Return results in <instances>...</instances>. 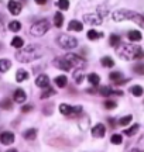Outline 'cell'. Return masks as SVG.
Wrapping results in <instances>:
<instances>
[{
  "instance_id": "cell-1",
  "label": "cell",
  "mask_w": 144,
  "mask_h": 152,
  "mask_svg": "<svg viewBox=\"0 0 144 152\" xmlns=\"http://www.w3.org/2000/svg\"><path fill=\"white\" fill-rule=\"evenodd\" d=\"M117 55L126 61L141 59L144 58V51L141 47L134 45V44H120L116 49Z\"/></svg>"
},
{
  "instance_id": "cell-2",
  "label": "cell",
  "mask_w": 144,
  "mask_h": 152,
  "mask_svg": "<svg viewBox=\"0 0 144 152\" xmlns=\"http://www.w3.org/2000/svg\"><path fill=\"white\" fill-rule=\"evenodd\" d=\"M112 18L115 21H124V20H132L134 21L139 27L144 28V16L136 13V11H132V10H127V9H122V10H116L113 11L112 14Z\"/></svg>"
},
{
  "instance_id": "cell-3",
  "label": "cell",
  "mask_w": 144,
  "mask_h": 152,
  "mask_svg": "<svg viewBox=\"0 0 144 152\" xmlns=\"http://www.w3.org/2000/svg\"><path fill=\"white\" fill-rule=\"evenodd\" d=\"M41 55H43V51L40 49L38 45H28L26 48H20V51H17L16 58L18 62L27 64V62L41 58Z\"/></svg>"
},
{
  "instance_id": "cell-4",
  "label": "cell",
  "mask_w": 144,
  "mask_h": 152,
  "mask_svg": "<svg viewBox=\"0 0 144 152\" xmlns=\"http://www.w3.org/2000/svg\"><path fill=\"white\" fill-rule=\"evenodd\" d=\"M48 30H50V21L44 18V20H38V21L34 23L30 28V33L34 37H43Z\"/></svg>"
},
{
  "instance_id": "cell-5",
  "label": "cell",
  "mask_w": 144,
  "mask_h": 152,
  "mask_svg": "<svg viewBox=\"0 0 144 152\" xmlns=\"http://www.w3.org/2000/svg\"><path fill=\"white\" fill-rule=\"evenodd\" d=\"M57 41H58V45L61 48H65V49H73V48H76V45H78L76 38L72 37V35H68V34H61Z\"/></svg>"
},
{
  "instance_id": "cell-6",
  "label": "cell",
  "mask_w": 144,
  "mask_h": 152,
  "mask_svg": "<svg viewBox=\"0 0 144 152\" xmlns=\"http://www.w3.org/2000/svg\"><path fill=\"white\" fill-rule=\"evenodd\" d=\"M65 59L69 62L71 68H76V69H83L86 66V61L81 58L79 55H75V54H67L65 55Z\"/></svg>"
},
{
  "instance_id": "cell-7",
  "label": "cell",
  "mask_w": 144,
  "mask_h": 152,
  "mask_svg": "<svg viewBox=\"0 0 144 152\" xmlns=\"http://www.w3.org/2000/svg\"><path fill=\"white\" fill-rule=\"evenodd\" d=\"M60 111H61L64 115H68V117H72V115H75V114L78 113H81L82 111V107L81 106H69V104H65V103H62L61 106H60Z\"/></svg>"
},
{
  "instance_id": "cell-8",
  "label": "cell",
  "mask_w": 144,
  "mask_h": 152,
  "mask_svg": "<svg viewBox=\"0 0 144 152\" xmlns=\"http://www.w3.org/2000/svg\"><path fill=\"white\" fill-rule=\"evenodd\" d=\"M54 65L58 68V69H61V71H71L72 68L71 65H69V62H68L67 59H65V56H60V58H57L55 61H54Z\"/></svg>"
},
{
  "instance_id": "cell-9",
  "label": "cell",
  "mask_w": 144,
  "mask_h": 152,
  "mask_svg": "<svg viewBox=\"0 0 144 152\" xmlns=\"http://www.w3.org/2000/svg\"><path fill=\"white\" fill-rule=\"evenodd\" d=\"M83 20H85V23H88L90 26H99V24H102L100 14H85Z\"/></svg>"
},
{
  "instance_id": "cell-10",
  "label": "cell",
  "mask_w": 144,
  "mask_h": 152,
  "mask_svg": "<svg viewBox=\"0 0 144 152\" xmlns=\"http://www.w3.org/2000/svg\"><path fill=\"white\" fill-rule=\"evenodd\" d=\"M0 142L3 144V145H10L14 142V134L10 132V131H4V132H1L0 134Z\"/></svg>"
},
{
  "instance_id": "cell-11",
  "label": "cell",
  "mask_w": 144,
  "mask_h": 152,
  "mask_svg": "<svg viewBox=\"0 0 144 152\" xmlns=\"http://www.w3.org/2000/svg\"><path fill=\"white\" fill-rule=\"evenodd\" d=\"M7 7H9V11H10L13 16H18V14L21 13V4H20L17 0H10Z\"/></svg>"
},
{
  "instance_id": "cell-12",
  "label": "cell",
  "mask_w": 144,
  "mask_h": 152,
  "mask_svg": "<svg viewBox=\"0 0 144 152\" xmlns=\"http://www.w3.org/2000/svg\"><path fill=\"white\" fill-rule=\"evenodd\" d=\"M105 134H106V128L103 124H96L92 128V135L95 138H102V137H105Z\"/></svg>"
},
{
  "instance_id": "cell-13",
  "label": "cell",
  "mask_w": 144,
  "mask_h": 152,
  "mask_svg": "<svg viewBox=\"0 0 144 152\" xmlns=\"http://www.w3.org/2000/svg\"><path fill=\"white\" fill-rule=\"evenodd\" d=\"M35 85L38 87H43V89H45V87L50 86V77L47 75H40L37 79H35Z\"/></svg>"
},
{
  "instance_id": "cell-14",
  "label": "cell",
  "mask_w": 144,
  "mask_h": 152,
  "mask_svg": "<svg viewBox=\"0 0 144 152\" xmlns=\"http://www.w3.org/2000/svg\"><path fill=\"white\" fill-rule=\"evenodd\" d=\"M13 99H14L16 103H24L26 99H27V94H26V92L23 89H17L14 94H13Z\"/></svg>"
},
{
  "instance_id": "cell-15",
  "label": "cell",
  "mask_w": 144,
  "mask_h": 152,
  "mask_svg": "<svg viewBox=\"0 0 144 152\" xmlns=\"http://www.w3.org/2000/svg\"><path fill=\"white\" fill-rule=\"evenodd\" d=\"M99 93L102 96H112V94H117V96H123V92L120 90H113L110 87H100L99 89Z\"/></svg>"
},
{
  "instance_id": "cell-16",
  "label": "cell",
  "mask_w": 144,
  "mask_h": 152,
  "mask_svg": "<svg viewBox=\"0 0 144 152\" xmlns=\"http://www.w3.org/2000/svg\"><path fill=\"white\" fill-rule=\"evenodd\" d=\"M68 30H69V31H82L83 24L81 21H78V20H72V21H69V24H68Z\"/></svg>"
},
{
  "instance_id": "cell-17",
  "label": "cell",
  "mask_w": 144,
  "mask_h": 152,
  "mask_svg": "<svg viewBox=\"0 0 144 152\" xmlns=\"http://www.w3.org/2000/svg\"><path fill=\"white\" fill-rule=\"evenodd\" d=\"M141 38H143V35H141V33L137 31V30H132V31H129V39H130V41H133V42H139V41H141Z\"/></svg>"
},
{
  "instance_id": "cell-18",
  "label": "cell",
  "mask_w": 144,
  "mask_h": 152,
  "mask_svg": "<svg viewBox=\"0 0 144 152\" xmlns=\"http://www.w3.org/2000/svg\"><path fill=\"white\" fill-rule=\"evenodd\" d=\"M54 24H55V27H62V24H64V16H62V13L60 11H57L55 14H54Z\"/></svg>"
},
{
  "instance_id": "cell-19",
  "label": "cell",
  "mask_w": 144,
  "mask_h": 152,
  "mask_svg": "<svg viewBox=\"0 0 144 152\" xmlns=\"http://www.w3.org/2000/svg\"><path fill=\"white\" fill-rule=\"evenodd\" d=\"M11 47H14V48L20 49L24 47V39H23L21 37H14L13 39H11Z\"/></svg>"
},
{
  "instance_id": "cell-20",
  "label": "cell",
  "mask_w": 144,
  "mask_h": 152,
  "mask_svg": "<svg viewBox=\"0 0 144 152\" xmlns=\"http://www.w3.org/2000/svg\"><path fill=\"white\" fill-rule=\"evenodd\" d=\"M28 79V73L24 69H18L16 73V80L17 82H24Z\"/></svg>"
},
{
  "instance_id": "cell-21",
  "label": "cell",
  "mask_w": 144,
  "mask_h": 152,
  "mask_svg": "<svg viewBox=\"0 0 144 152\" xmlns=\"http://www.w3.org/2000/svg\"><path fill=\"white\" fill-rule=\"evenodd\" d=\"M68 83V79L65 75H61V76H57L55 77V85L58 87H65Z\"/></svg>"
},
{
  "instance_id": "cell-22",
  "label": "cell",
  "mask_w": 144,
  "mask_h": 152,
  "mask_svg": "<svg viewBox=\"0 0 144 152\" xmlns=\"http://www.w3.org/2000/svg\"><path fill=\"white\" fill-rule=\"evenodd\" d=\"M120 37L117 35V34H112L110 38H109V44H110L112 47H115V48H117L119 45H120Z\"/></svg>"
},
{
  "instance_id": "cell-23",
  "label": "cell",
  "mask_w": 144,
  "mask_h": 152,
  "mask_svg": "<svg viewBox=\"0 0 144 152\" xmlns=\"http://www.w3.org/2000/svg\"><path fill=\"white\" fill-rule=\"evenodd\" d=\"M11 68V62L9 59H0V72H7Z\"/></svg>"
},
{
  "instance_id": "cell-24",
  "label": "cell",
  "mask_w": 144,
  "mask_h": 152,
  "mask_svg": "<svg viewBox=\"0 0 144 152\" xmlns=\"http://www.w3.org/2000/svg\"><path fill=\"white\" fill-rule=\"evenodd\" d=\"M23 135H24L26 140H35V137H37V130H35V128H28Z\"/></svg>"
},
{
  "instance_id": "cell-25",
  "label": "cell",
  "mask_w": 144,
  "mask_h": 152,
  "mask_svg": "<svg viewBox=\"0 0 144 152\" xmlns=\"http://www.w3.org/2000/svg\"><path fill=\"white\" fill-rule=\"evenodd\" d=\"M130 93L136 96V97H140L141 94H143V87L139 86V85H136V86H132L130 87Z\"/></svg>"
},
{
  "instance_id": "cell-26",
  "label": "cell",
  "mask_w": 144,
  "mask_h": 152,
  "mask_svg": "<svg viewBox=\"0 0 144 152\" xmlns=\"http://www.w3.org/2000/svg\"><path fill=\"white\" fill-rule=\"evenodd\" d=\"M73 80H75V83H82L83 80V72L82 69H76V71L73 72Z\"/></svg>"
},
{
  "instance_id": "cell-27",
  "label": "cell",
  "mask_w": 144,
  "mask_h": 152,
  "mask_svg": "<svg viewBox=\"0 0 144 152\" xmlns=\"http://www.w3.org/2000/svg\"><path fill=\"white\" fill-rule=\"evenodd\" d=\"M20 28H21V24H20V21H10L9 23V30L10 31H13V33H17V31H20Z\"/></svg>"
},
{
  "instance_id": "cell-28",
  "label": "cell",
  "mask_w": 144,
  "mask_h": 152,
  "mask_svg": "<svg viewBox=\"0 0 144 152\" xmlns=\"http://www.w3.org/2000/svg\"><path fill=\"white\" fill-rule=\"evenodd\" d=\"M88 80L90 82L93 86H98V85H99V82H100V77H99V75H96V73H89Z\"/></svg>"
},
{
  "instance_id": "cell-29",
  "label": "cell",
  "mask_w": 144,
  "mask_h": 152,
  "mask_svg": "<svg viewBox=\"0 0 144 152\" xmlns=\"http://www.w3.org/2000/svg\"><path fill=\"white\" fill-rule=\"evenodd\" d=\"M100 62H102V65L105 66V68H112V66H115V62H113V59H112L110 56H103Z\"/></svg>"
},
{
  "instance_id": "cell-30",
  "label": "cell",
  "mask_w": 144,
  "mask_h": 152,
  "mask_svg": "<svg viewBox=\"0 0 144 152\" xmlns=\"http://www.w3.org/2000/svg\"><path fill=\"white\" fill-rule=\"evenodd\" d=\"M102 37H103V34L98 33V31H95V30H89L88 31V38L89 39H92V41L98 39V38H102Z\"/></svg>"
},
{
  "instance_id": "cell-31",
  "label": "cell",
  "mask_w": 144,
  "mask_h": 152,
  "mask_svg": "<svg viewBox=\"0 0 144 152\" xmlns=\"http://www.w3.org/2000/svg\"><path fill=\"white\" fill-rule=\"evenodd\" d=\"M52 94H55V90L48 86V87H45V90L41 93V99H47V97H50V96H52Z\"/></svg>"
},
{
  "instance_id": "cell-32",
  "label": "cell",
  "mask_w": 144,
  "mask_h": 152,
  "mask_svg": "<svg viewBox=\"0 0 144 152\" xmlns=\"http://www.w3.org/2000/svg\"><path fill=\"white\" fill-rule=\"evenodd\" d=\"M139 128H140L139 124H134L133 127H130L129 130L124 131V134H126V135H129V137H132V135H134V134H136V132L139 131Z\"/></svg>"
},
{
  "instance_id": "cell-33",
  "label": "cell",
  "mask_w": 144,
  "mask_h": 152,
  "mask_svg": "<svg viewBox=\"0 0 144 152\" xmlns=\"http://www.w3.org/2000/svg\"><path fill=\"white\" fill-rule=\"evenodd\" d=\"M109 77H110V80H113L115 83H117V82L123 77V75H122V72H112L110 75H109Z\"/></svg>"
},
{
  "instance_id": "cell-34",
  "label": "cell",
  "mask_w": 144,
  "mask_h": 152,
  "mask_svg": "<svg viewBox=\"0 0 144 152\" xmlns=\"http://www.w3.org/2000/svg\"><path fill=\"white\" fill-rule=\"evenodd\" d=\"M132 120H133L132 115H126V117H122V118L119 120V124L123 125V127H126V125H129L130 123H132Z\"/></svg>"
},
{
  "instance_id": "cell-35",
  "label": "cell",
  "mask_w": 144,
  "mask_h": 152,
  "mask_svg": "<svg viewBox=\"0 0 144 152\" xmlns=\"http://www.w3.org/2000/svg\"><path fill=\"white\" fill-rule=\"evenodd\" d=\"M110 142H112V144H115V145H120V144L123 142L122 135H119V134H115V135H112Z\"/></svg>"
},
{
  "instance_id": "cell-36",
  "label": "cell",
  "mask_w": 144,
  "mask_h": 152,
  "mask_svg": "<svg viewBox=\"0 0 144 152\" xmlns=\"http://www.w3.org/2000/svg\"><path fill=\"white\" fill-rule=\"evenodd\" d=\"M79 127H81V130L85 131L86 128L89 127V118L88 117H83L82 120H79Z\"/></svg>"
},
{
  "instance_id": "cell-37",
  "label": "cell",
  "mask_w": 144,
  "mask_h": 152,
  "mask_svg": "<svg viewBox=\"0 0 144 152\" xmlns=\"http://www.w3.org/2000/svg\"><path fill=\"white\" fill-rule=\"evenodd\" d=\"M58 7L61 10H68L69 9V0H58Z\"/></svg>"
},
{
  "instance_id": "cell-38",
  "label": "cell",
  "mask_w": 144,
  "mask_h": 152,
  "mask_svg": "<svg viewBox=\"0 0 144 152\" xmlns=\"http://www.w3.org/2000/svg\"><path fill=\"white\" fill-rule=\"evenodd\" d=\"M0 107L4 110H10L11 109V100H9V99H4L1 103H0Z\"/></svg>"
},
{
  "instance_id": "cell-39",
  "label": "cell",
  "mask_w": 144,
  "mask_h": 152,
  "mask_svg": "<svg viewBox=\"0 0 144 152\" xmlns=\"http://www.w3.org/2000/svg\"><path fill=\"white\" fill-rule=\"evenodd\" d=\"M133 71L139 75H144V64H137V65L133 68Z\"/></svg>"
},
{
  "instance_id": "cell-40",
  "label": "cell",
  "mask_w": 144,
  "mask_h": 152,
  "mask_svg": "<svg viewBox=\"0 0 144 152\" xmlns=\"http://www.w3.org/2000/svg\"><path fill=\"white\" fill-rule=\"evenodd\" d=\"M116 102H113V100H107V102H105V109L107 110H113V109H116Z\"/></svg>"
},
{
  "instance_id": "cell-41",
  "label": "cell",
  "mask_w": 144,
  "mask_h": 152,
  "mask_svg": "<svg viewBox=\"0 0 144 152\" xmlns=\"http://www.w3.org/2000/svg\"><path fill=\"white\" fill-rule=\"evenodd\" d=\"M31 110H33V106H31V104H27V106H24L21 109V111L23 113H28V111H31Z\"/></svg>"
},
{
  "instance_id": "cell-42",
  "label": "cell",
  "mask_w": 144,
  "mask_h": 152,
  "mask_svg": "<svg viewBox=\"0 0 144 152\" xmlns=\"http://www.w3.org/2000/svg\"><path fill=\"white\" fill-rule=\"evenodd\" d=\"M47 1H48V0H35V3H37V4H45Z\"/></svg>"
},
{
  "instance_id": "cell-43",
  "label": "cell",
  "mask_w": 144,
  "mask_h": 152,
  "mask_svg": "<svg viewBox=\"0 0 144 152\" xmlns=\"http://www.w3.org/2000/svg\"><path fill=\"white\" fill-rule=\"evenodd\" d=\"M6 152H17V149H9V151H6Z\"/></svg>"
},
{
  "instance_id": "cell-44",
  "label": "cell",
  "mask_w": 144,
  "mask_h": 152,
  "mask_svg": "<svg viewBox=\"0 0 144 152\" xmlns=\"http://www.w3.org/2000/svg\"><path fill=\"white\" fill-rule=\"evenodd\" d=\"M0 48H1V44H0Z\"/></svg>"
}]
</instances>
